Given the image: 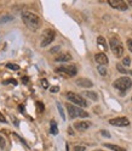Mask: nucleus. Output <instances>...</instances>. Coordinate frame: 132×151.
<instances>
[{"mask_svg":"<svg viewBox=\"0 0 132 151\" xmlns=\"http://www.w3.org/2000/svg\"><path fill=\"white\" fill-rule=\"evenodd\" d=\"M22 20L23 23L27 26V28L32 32H36L41 26V20L40 17L35 15L34 12L31 11H23L22 12Z\"/></svg>","mask_w":132,"mask_h":151,"instance_id":"nucleus-1","label":"nucleus"},{"mask_svg":"<svg viewBox=\"0 0 132 151\" xmlns=\"http://www.w3.org/2000/svg\"><path fill=\"white\" fill-rule=\"evenodd\" d=\"M65 107H67L69 118H72V119H75V118H78V117H81V118H86V117H89V113L85 111V110H82L81 107L77 106V105L67 104V105H65Z\"/></svg>","mask_w":132,"mask_h":151,"instance_id":"nucleus-2","label":"nucleus"},{"mask_svg":"<svg viewBox=\"0 0 132 151\" xmlns=\"http://www.w3.org/2000/svg\"><path fill=\"white\" fill-rule=\"evenodd\" d=\"M113 87L121 93H125L132 87V79L130 77H120L113 82Z\"/></svg>","mask_w":132,"mask_h":151,"instance_id":"nucleus-3","label":"nucleus"},{"mask_svg":"<svg viewBox=\"0 0 132 151\" xmlns=\"http://www.w3.org/2000/svg\"><path fill=\"white\" fill-rule=\"evenodd\" d=\"M109 45H110L111 52L114 54L116 58H121V56L124 55V45H122V43H121V40L119 39V38H115V37L110 38Z\"/></svg>","mask_w":132,"mask_h":151,"instance_id":"nucleus-4","label":"nucleus"},{"mask_svg":"<svg viewBox=\"0 0 132 151\" xmlns=\"http://www.w3.org/2000/svg\"><path fill=\"white\" fill-rule=\"evenodd\" d=\"M55 37H56V33L53 29H51V28H48V29H45L41 34V48H46L48 45H50L53 40H55Z\"/></svg>","mask_w":132,"mask_h":151,"instance_id":"nucleus-5","label":"nucleus"},{"mask_svg":"<svg viewBox=\"0 0 132 151\" xmlns=\"http://www.w3.org/2000/svg\"><path fill=\"white\" fill-rule=\"evenodd\" d=\"M65 96H67V99L69 101H72L73 104H75V105L79 106V107H86L87 106V101L84 98H81V95H79V94H75L73 91H68L65 94Z\"/></svg>","mask_w":132,"mask_h":151,"instance_id":"nucleus-6","label":"nucleus"},{"mask_svg":"<svg viewBox=\"0 0 132 151\" xmlns=\"http://www.w3.org/2000/svg\"><path fill=\"white\" fill-rule=\"evenodd\" d=\"M56 72L60 74H63V76H67V77H74V76H77V73H78V68H77V66H74V65L60 66V67L56 68Z\"/></svg>","mask_w":132,"mask_h":151,"instance_id":"nucleus-7","label":"nucleus"},{"mask_svg":"<svg viewBox=\"0 0 132 151\" xmlns=\"http://www.w3.org/2000/svg\"><path fill=\"white\" fill-rule=\"evenodd\" d=\"M109 123L115 127H127L130 126V119L127 117H115L109 119Z\"/></svg>","mask_w":132,"mask_h":151,"instance_id":"nucleus-8","label":"nucleus"},{"mask_svg":"<svg viewBox=\"0 0 132 151\" xmlns=\"http://www.w3.org/2000/svg\"><path fill=\"white\" fill-rule=\"evenodd\" d=\"M108 4L111 6L116 9V10H120V11H126L127 10V3H125L124 0H110V1H108Z\"/></svg>","mask_w":132,"mask_h":151,"instance_id":"nucleus-9","label":"nucleus"},{"mask_svg":"<svg viewBox=\"0 0 132 151\" xmlns=\"http://www.w3.org/2000/svg\"><path fill=\"white\" fill-rule=\"evenodd\" d=\"M91 122L90 121H79V122H75L74 123V128L79 130V132H85L90 127H91Z\"/></svg>","mask_w":132,"mask_h":151,"instance_id":"nucleus-10","label":"nucleus"},{"mask_svg":"<svg viewBox=\"0 0 132 151\" xmlns=\"http://www.w3.org/2000/svg\"><path fill=\"white\" fill-rule=\"evenodd\" d=\"M95 61L98 63V66H106V65H108V58L106 56V54L104 52H98V54H96L95 55Z\"/></svg>","mask_w":132,"mask_h":151,"instance_id":"nucleus-11","label":"nucleus"},{"mask_svg":"<svg viewBox=\"0 0 132 151\" xmlns=\"http://www.w3.org/2000/svg\"><path fill=\"white\" fill-rule=\"evenodd\" d=\"M77 86H79L80 88H91L93 86V83L89 79V78H78L75 81Z\"/></svg>","mask_w":132,"mask_h":151,"instance_id":"nucleus-12","label":"nucleus"},{"mask_svg":"<svg viewBox=\"0 0 132 151\" xmlns=\"http://www.w3.org/2000/svg\"><path fill=\"white\" fill-rule=\"evenodd\" d=\"M70 60H72V55L69 52H62L58 56H56V59H55L56 62H68Z\"/></svg>","mask_w":132,"mask_h":151,"instance_id":"nucleus-13","label":"nucleus"},{"mask_svg":"<svg viewBox=\"0 0 132 151\" xmlns=\"http://www.w3.org/2000/svg\"><path fill=\"white\" fill-rule=\"evenodd\" d=\"M82 96H86V98H89V99L92 100V101H97V100H98L97 93L91 91V90H85V91H82Z\"/></svg>","mask_w":132,"mask_h":151,"instance_id":"nucleus-14","label":"nucleus"},{"mask_svg":"<svg viewBox=\"0 0 132 151\" xmlns=\"http://www.w3.org/2000/svg\"><path fill=\"white\" fill-rule=\"evenodd\" d=\"M97 45H98V48H101L103 51H107L108 50L107 42H106V39L103 37H98L97 38Z\"/></svg>","mask_w":132,"mask_h":151,"instance_id":"nucleus-15","label":"nucleus"},{"mask_svg":"<svg viewBox=\"0 0 132 151\" xmlns=\"http://www.w3.org/2000/svg\"><path fill=\"white\" fill-rule=\"evenodd\" d=\"M106 147L113 150V151H126L125 149H122L121 146H118V145H114V144H104Z\"/></svg>","mask_w":132,"mask_h":151,"instance_id":"nucleus-16","label":"nucleus"},{"mask_svg":"<svg viewBox=\"0 0 132 151\" xmlns=\"http://www.w3.org/2000/svg\"><path fill=\"white\" fill-rule=\"evenodd\" d=\"M50 132H51V134L56 135L58 133V129H57V124H56V122L55 121H51V128H50Z\"/></svg>","mask_w":132,"mask_h":151,"instance_id":"nucleus-17","label":"nucleus"},{"mask_svg":"<svg viewBox=\"0 0 132 151\" xmlns=\"http://www.w3.org/2000/svg\"><path fill=\"white\" fill-rule=\"evenodd\" d=\"M6 67L9 70H12V71H18V70H20V66L16 65V63H7Z\"/></svg>","mask_w":132,"mask_h":151,"instance_id":"nucleus-18","label":"nucleus"},{"mask_svg":"<svg viewBox=\"0 0 132 151\" xmlns=\"http://www.w3.org/2000/svg\"><path fill=\"white\" fill-rule=\"evenodd\" d=\"M97 71H98V73H99L101 76H106V74H107V68L104 67V66H98Z\"/></svg>","mask_w":132,"mask_h":151,"instance_id":"nucleus-19","label":"nucleus"},{"mask_svg":"<svg viewBox=\"0 0 132 151\" xmlns=\"http://www.w3.org/2000/svg\"><path fill=\"white\" fill-rule=\"evenodd\" d=\"M57 109H58V112L61 113V117H62V119L64 121L65 119V115H64V111H63V109H62V105L60 102H57Z\"/></svg>","mask_w":132,"mask_h":151,"instance_id":"nucleus-20","label":"nucleus"},{"mask_svg":"<svg viewBox=\"0 0 132 151\" xmlns=\"http://www.w3.org/2000/svg\"><path fill=\"white\" fill-rule=\"evenodd\" d=\"M116 68H118V71H119V72H121V73H128V71H127V70H125V68H124V66L120 65V63H118V65H116Z\"/></svg>","mask_w":132,"mask_h":151,"instance_id":"nucleus-21","label":"nucleus"},{"mask_svg":"<svg viewBox=\"0 0 132 151\" xmlns=\"http://www.w3.org/2000/svg\"><path fill=\"white\" fill-rule=\"evenodd\" d=\"M3 18H4V20H3V21H0V23L9 22V21H12V20H13V17H12V16H10V15H6V16H4Z\"/></svg>","mask_w":132,"mask_h":151,"instance_id":"nucleus-22","label":"nucleus"},{"mask_svg":"<svg viewBox=\"0 0 132 151\" xmlns=\"http://www.w3.org/2000/svg\"><path fill=\"white\" fill-rule=\"evenodd\" d=\"M122 65H124V66H130L131 65V60H130L128 56H126V58L122 59Z\"/></svg>","mask_w":132,"mask_h":151,"instance_id":"nucleus-23","label":"nucleus"},{"mask_svg":"<svg viewBox=\"0 0 132 151\" xmlns=\"http://www.w3.org/2000/svg\"><path fill=\"white\" fill-rule=\"evenodd\" d=\"M5 146H6V141H5V138L0 135V147H1V149H5Z\"/></svg>","mask_w":132,"mask_h":151,"instance_id":"nucleus-24","label":"nucleus"},{"mask_svg":"<svg viewBox=\"0 0 132 151\" xmlns=\"http://www.w3.org/2000/svg\"><path fill=\"white\" fill-rule=\"evenodd\" d=\"M36 106H38V111H39V112H43L44 111V104L43 102L36 101Z\"/></svg>","mask_w":132,"mask_h":151,"instance_id":"nucleus-25","label":"nucleus"},{"mask_svg":"<svg viewBox=\"0 0 132 151\" xmlns=\"http://www.w3.org/2000/svg\"><path fill=\"white\" fill-rule=\"evenodd\" d=\"M85 149H86V146H84V145H77V146H74V151H85Z\"/></svg>","mask_w":132,"mask_h":151,"instance_id":"nucleus-26","label":"nucleus"},{"mask_svg":"<svg viewBox=\"0 0 132 151\" xmlns=\"http://www.w3.org/2000/svg\"><path fill=\"white\" fill-rule=\"evenodd\" d=\"M41 86H43L44 89H48V88H49V83H48V81H46V79H41Z\"/></svg>","mask_w":132,"mask_h":151,"instance_id":"nucleus-27","label":"nucleus"},{"mask_svg":"<svg viewBox=\"0 0 132 151\" xmlns=\"http://www.w3.org/2000/svg\"><path fill=\"white\" fill-rule=\"evenodd\" d=\"M126 43H127V48H128V50L132 52V39H131V38H128Z\"/></svg>","mask_w":132,"mask_h":151,"instance_id":"nucleus-28","label":"nucleus"},{"mask_svg":"<svg viewBox=\"0 0 132 151\" xmlns=\"http://www.w3.org/2000/svg\"><path fill=\"white\" fill-rule=\"evenodd\" d=\"M58 51H61V46H55V48H52V50H51V54L58 52Z\"/></svg>","mask_w":132,"mask_h":151,"instance_id":"nucleus-29","label":"nucleus"},{"mask_svg":"<svg viewBox=\"0 0 132 151\" xmlns=\"http://www.w3.org/2000/svg\"><path fill=\"white\" fill-rule=\"evenodd\" d=\"M101 134H102V135H104V138H110V134L108 133L107 130H102V132H101Z\"/></svg>","mask_w":132,"mask_h":151,"instance_id":"nucleus-30","label":"nucleus"},{"mask_svg":"<svg viewBox=\"0 0 132 151\" xmlns=\"http://www.w3.org/2000/svg\"><path fill=\"white\" fill-rule=\"evenodd\" d=\"M58 90H60V88H58V87H56V86L52 87V88H50V91H51V93H57Z\"/></svg>","mask_w":132,"mask_h":151,"instance_id":"nucleus-31","label":"nucleus"},{"mask_svg":"<svg viewBox=\"0 0 132 151\" xmlns=\"http://www.w3.org/2000/svg\"><path fill=\"white\" fill-rule=\"evenodd\" d=\"M9 83H12L13 86H16V84H17V82L13 81V79H12V81H5V82H4V84H9Z\"/></svg>","mask_w":132,"mask_h":151,"instance_id":"nucleus-32","label":"nucleus"},{"mask_svg":"<svg viewBox=\"0 0 132 151\" xmlns=\"http://www.w3.org/2000/svg\"><path fill=\"white\" fill-rule=\"evenodd\" d=\"M0 122H3V123H6V122H7V121H6V118L1 115V113H0Z\"/></svg>","mask_w":132,"mask_h":151,"instance_id":"nucleus-33","label":"nucleus"},{"mask_svg":"<svg viewBox=\"0 0 132 151\" xmlns=\"http://www.w3.org/2000/svg\"><path fill=\"white\" fill-rule=\"evenodd\" d=\"M18 110H20V112H24V106L20 105V106H18Z\"/></svg>","mask_w":132,"mask_h":151,"instance_id":"nucleus-34","label":"nucleus"},{"mask_svg":"<svg viewBox=\"0 0 132 151\" xmlns=\"http://www.w3.org/2000/svg\"><path fill=\"white\" fill-rule=\"evenodd\" d=\"M28 82V77H23V83H27Z\"/></svg>","mask_w":132,"mask_h":151,"instance_id":"nucleus-35","label":"nucleus"},{"mask_svg":"<svg viewBox=\"0 0 132 151\" xmlns=\"http://www.w3.org/2000/svg\"><path fill=\"white\" fill-rule=\"evenodd\" d=\"M93 151H104V150H101V149H97V150H93Z\"/></svg>","mask_w":132,"mask_h":151,"instance_id":"nucleus-36","label":"nucleus"},{"mask_svg":"<svg viewBox=\"0 0 132 151\" xmlns=\"http://www.w3.org/2000/svg\"><path fill=\"white\" fill-rule=\"evenodd\" d=\"M127 5H132V1H128V3H127Z\"/></svg>","mask_w":132,"mask_h":151,"instance_id":"nucleus-37","label":"nucleus"},{"mask_svg":"<svg viewBox=\"0 0 132 151\" xmlns=\"http://www.w3.org/2000/svg\"><path fill=\"white\" fill-rule=\"evenodd\" d=\"M131 100H132V98H131Z\"/></svg>","mask_w":132,"mask_h":151,"instance_id":"nucleus-38","label":"nucleus"}]
</instances>
